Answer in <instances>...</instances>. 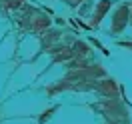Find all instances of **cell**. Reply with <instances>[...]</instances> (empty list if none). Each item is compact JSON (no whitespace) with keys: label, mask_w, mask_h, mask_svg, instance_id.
Instances as JSON below:
<instances>
[{"label":"cell","mask_w":132,"mask_h":124,"mask_svg":"<svg viewBox=\"0 0 132 124\" xmlns=\"http://www.w3.org/2000/svg\"><path fill=\"white\" fill-rule=\"evenodd\" d=\"M98 90L102 92V94H106V96H114V92H116V82H114V80H104V82L98 84Z\"/></svg>","instance_id":"3957f363"},{"label":"cell","mask_w":132,"mask_h":124,"mask_svg":"<svg viewBox=\"0 0 132 124\" xmlns=\"http://www.w3.org/2000/svg\"><path fill=\"white\" fill-rule=\"evenodd\" d=\"M120 46H124V48H132V42H120Z\"/></svg>","instance_id":"9c48e42d"},{"label":"cell","mask_w":132,"mask_h":124,"mask_svg":"<svg viewBox=\"0 0 132 124\" xmlns=\"http://www.w3.org/2000/svg\"><path fill=\"white\" fill-rule=\"evenodd\" d=\"M130 14H132V6H130Z\"/></svg>","instance_id":"30bf717a"},{"label":"cell","mask_w":132,"mask_h":124,"mask_svg":"<svg viewBox=\"0 0 132 124\" xmlns=\"http://www.w3.org/2000/svg\"><path fill=\"white\" fill-rule=\"evenodd\" d=\"M110 6H112V2H110V0H100L98 6H96V12H94V18H92V24L98 26L100 22H102L104 14H106L108 10H110Z\"/></svg>","instance_id":"7a4b0ae2"},{"label":"cell","mask_w":132,"mask_h":124,"mask_svg":"<svg viewBox=\"0 0 132 124\" xmlns=\"http://www.w3.org/2000/svg\"><path fill=\"white\" fill-rule=\"evenodd\" d=\"M22 2H24V0H4V6L10 8V10H14V8H20Z\"/></svg>","instance_id":"8992f818"},{"label":"cell","mask_w":132,"mask_h":124,"mask_svg":"<svg viewBox=\"0 0 132 124\" xmlns=\"http://www.w3.org/2000/svg\"><path fill=\"white\" fill-rule=\"evenodd\" d=\"M72 52H74L76 56H88V52H90V50H88V46H86L84 42H76Z\"/></svg>","instance_id":"5b68a950"},{"label":"cell","mask_w":132,"mask_h":124,"mask_svg":"<svg viewBox=\"0 0 132 124\" xmlns=\"http://www.w3.org/2000/svg\"><path fill=\"white\" fill-rule=\"evenodd\" d=\"M66 2H68L70 6H78V4H80V2H84V0H66Z\"/></svg>","instance_id":"ba28073f"},{"label":"cell","mask_w":132,"mask_h":124,"mask_svg":"<svg viewBox=\"0 0 132 124\" xmlns=\"http://www.w3.org/2000/svg\"><path fill=\"white\" fill-rule=\"evenodd\" d=\"M52 112H54V108H50V110H46V112H44V116L40 118V124H42V122H46V118H50V114H52Z\"/></svg>","instance_id":"52a82bcc"},{"label":"cell","mask_w":132,"mask_h":124,"mask_svg":"<svg viewBox=\"0 0 132 124\" xmlns=\"http://www.w3.org/2000/svg\"><path fill=\"white\" fill-rule=\"evenodd\" d=\"M128 18H130V6H126V4L118 6V10L114 12V18H112L110 30H112V32H120V30H124L126 24H128Z\"/></svg>","instance_id":"6da1fadb"},{"label":"cell","mask_w":132,"mask_h":124,"mask_svg":"<svg viewBox=\"0 0 132 124\" xmlns=\"http://www.w3.org/2000/svg\"><path fill=\"white\" fill-rule=\"evenodd\" d=\"M30 26H32L34 30H42V28L50 26V18H46V16H36L32 22H30Z\"/></svg>","instance_id":"277c9868"}]
</instances>
